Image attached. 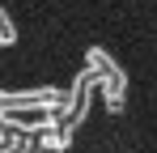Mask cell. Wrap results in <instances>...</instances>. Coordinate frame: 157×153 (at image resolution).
<instances>
[{
  "instance_id": "obj_2",
  "label": "cell",
  "mask_w": 157,
  "mask_h": 153,
  "mask_svg": "<svg viewBox=\"0 0 157 153\" xmlns=\"http://www.w3.org/2000/svg\"><path fill=\"white\" fill-rule=\"evenodd\" d=\"M17 43V26H13V17L0 9V47H13Z\"/></svg>"
},
{
  "instance_id": "obj_1",
  "label": "cell",
  "mask_w": 157,
  "mask_h": 153,
  "mask_svg": "<svg viewBox=\"0 0 157 153\" xmlns=\"http://www.w3.org/2000/svg\"><path fill=\"white\" fill-rule=\"evenodd\" d=\"M64 102V94L59 89H17V94H4L0 89V106H13V111H55Z\"/></svg>"
},
{
  "instance_id": "obj_3",
  "label": "cell",
  "mask_w": 157,
  "mask_h": 153,
  "mask_svg": "<svg viewBox=\"0 0 157 153\" xmlns=\"http://www.w3.org/2000/svg\"><path fill=\"white\" fill-rule=\"evenodd\" d=\"M102 98H106V111H110V115L123 111V89H102Z\"/></svg>"
}]
</instances>
